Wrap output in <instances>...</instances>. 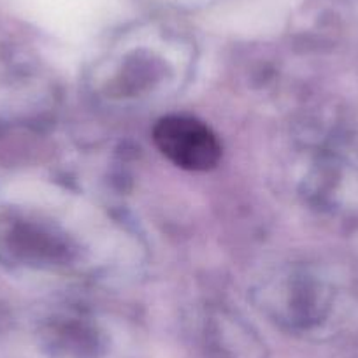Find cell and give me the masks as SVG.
Listing matches in <instances>:
<instances>
[{
    "label": "cell",
    "mask_w": 358,
    "mask_h": 358,
    "mask_svg": "<svg viewBox=\"0 0 358 358\" xmlns=\"http://www.w3.org/2000/svg\"><path fill=\"white\" fill-rule=\"evenodd\" d=\"M153 143L171 164L183 171H211L222 160V143L216 134L194 116L160 118L153 127Z\"/></svg>",
    "instance_id": "cell-1"
}]
</instances>
